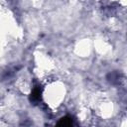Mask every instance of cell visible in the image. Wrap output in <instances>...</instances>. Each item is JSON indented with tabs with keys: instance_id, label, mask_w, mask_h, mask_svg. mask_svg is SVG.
Masks as SVG:
<instances>
[{
	"instance_id": "obj_1",
	"label": "cell",
	"mask_w": 127,
	"mask_h": 127,
	"mask_svg": "<svg viewBox=\"0 0 127 127\" xmlns=\"http://www.w3.org/2000/svg\"><path fill=\"white\" fill-rule=\"evenodd\" d=\"M41 95H42V89L40 88V86H35L31 92L30 100L32 102H38L41 99Z\"/></svg>"
},
{
	"instance_id": "obj_2",
	"label": "cell",
	"mask_w": 127,
	"mask_h": 127,
	"mask_svg": "<svg viewBox=\"0 0 127 127\" xmlns=\"http://www.w3.org/2000/svg\"><path fill=\"white\" fill-rule=\"evenodd\" d=\"M71 124H72V119L69 116H64L61 118L60 121L58 122V125L60 126H70Z\"/></svg>"
}]
</instances>
